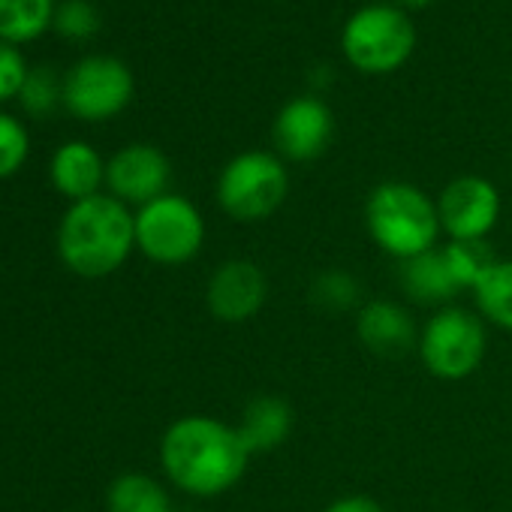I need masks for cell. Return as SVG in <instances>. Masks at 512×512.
<instances>
[{
	"label": "cell",
	"mask_w": 512,
	"mask_h": 512,
	"mask_svg": "<svg viewBox=\"0 0 512 512\" xmlns=\"http://www.w3.org/2000/svg\"><path fill=\"white\" fill-rule=\"evenodd\" d=\"M166 479L193 497H220L247 473L250 452L235 425L214 416H181L160 440Z\"/></svg>",
	"instance_id": "obj_1"
},
{
	"label": "cell",
	"mask_w": 512,
	"mask_h": 512,
	"mask_svg": "<svg viewBox=\"0 0 512 512\" xmlns=\"http://www.w3.org/2000/svg\"><path fill=\"white\" fill-rule=\"evenodd\" d=\"M136 247V214L112 193L73 202L58 226V253L79 278L115 275Z\"/></svg>",
	"instance_id": "obj_2"
},
{
	"label": "cell",
	"mask_w": 512,
	"mask_h": 512,
	"mask_svg": "<svg viewBox=\"0 0 512 512\" xmlns=\"http://www.w3.org/2000/svg\"><path fill=\"white\" fill-rule=\"evenodd\" d=\"M365 229L371 241L398 263L434 250L443 232L437 199L410 181H383L368 193Z\"/></svg>",
	"instance_id": "obj_3"
},
{
	"label": "cell",
	"mask_w": 512,
	"mask_h": 512,
	"mask_svg": "<svg viewBox=\"0 0 512 512\" xmlns=\"http://www.w3.org/2000/svg\"><path fill=\"white\" fill-rule=\"evenodd\" d=\"M217 205L235 223H263L290 196L287 163L272 151H241L217 175Z\"/></svg>",
	"instance_id": "obj_4"
},
{
	"label": "cell",
	"mask_w": 512,
	"mask_h": 512,
	"mask_svg": "<svg viewBox=\"0 0 512 512\" xmlns=\"http://www.w3.org/2000/svg\"><path fill=\"white\" fill-rule=\"evenodd\" d=\"M341 52L359 73H395L416 52V25L401 7L368 4L347 19L341 31Z\"/></svg>",
	"instance_id": "obj_5"
},
{
	"label": "cell",
	"mask_w": 512,
	"mask_h": 512,
	"mask_svg": "<svg viewBox=\"0 0 512 512\" xmlns=\"http://www.w3.org/2000/svg\"><path fill=\"white\" fill-rule=\"evenodd\" d=\"M419 359L437 380L455 383L479 371L488 353L485 320L467 308H437L419 332Z\"/></svg>",
	"instance_id": "obj_6"
},
{
	"label": "cell",
	"mask_w": 512,
	"mask_h": 512,
	"mask_svg": "<svg viewBox=\"0 0 512 512\" xmlns=\"http://www.w3.org/2000/svg\"><path fill=\"white\" fill-rule=\"evenodd\" d=\"M205 244L202 211L178 193H163L160 199L136 211V250L157 266H184Z\"/></svg>",
	"instance_id": "obj_7"
},
{
	"label": "cell",
	"mask_w": 512,
	"mask_h": 512,
	"mask_svg": "<svg viewBox=\"0 0 512 512\" xmlns=\"http://www.w3.org/2000/svg\"><path fill=\"white\" fill-rule=\"evenodd\" d=\"M133 91V70L115 55H85L64 76V106L79 121H109L121 115Z\"/></svg>",
	"instance_id": "obj_8"
},
{
	"label": "cell",
	"mask_w": 512,
	"mask_h": 512,
	"mask_svg": "<svg viewBox=\"0 0 512 512\" xmlns=\"http://www.w3.org/2000/svg\"><path fill=\"white\" fill-rule=\"evenodd\" d=\"M437 214L449 241L488 238L500 220V190L482 175H458L440 190Z\"/></svg>",
	"instance_id": "obj_9"
},
{
	"label": "cell",
	"mask_w": 512,
	"mask_h": 512,
	"mask_svg": "<svg viewBox=\"0 0 512 512\" xmlns=\"http://www.w3.org/2000/svg\"><path fill=\"white\" fill-rule=\"evenodd\" d=\"M266 302H269V278L260 263L244 260V256L220 263L205 287V305L211 317L229 326H241L253 320L266 308Z\"/></svg>",
	"instance_id": "obj_10"
},
{
	"label": "cell",
	"mask_w": 512,
	"mask_h": 512,
	"mask_svg": "<svg viewBox=\"0 0 512 512\" xmlns=\"http://www.w3.org/2000/svg\"><path fill=\"white\" fill-rule=\"evenodd\" d=\"M335 136V115L317 94L293 97L281 106L272 139L278 148V157L287 163H311L326 154Z\"/></svg>",
	"instance_id": "obj_11"
},
{
	"label": "cell",
	"mask_w": 512,
	"mask_h": 512,
	"mask_svg": "<svg viewBox=\"0 0 512 512\" xmlns=\"http://www.w3.org/2000/svg\"><path fill=\"white\" fill-rule=\"evenodd\" d=\"M169 178L172 166L166 154L145 142L124 145L121 151L112 154V160H106V187L124 205L142 208L160 199L163 193H169Z\"/></svg>",
	"instance_id": "obj_12"
},
{
	"label": "cell",
	"mask_w": 512,
	"mask_h": 512,
	"mask_svg": "<svg viewBox=\"0 0 512 512\" xmlns=\"http://www.w3.org/2000/svg\"><path fill=\"white\" fill-rule=\"evenodd\" d=\"M356 335L371 353L389 359H398L419 347L416 320L404 305L389 299H371L356 311Z\"/></svg>",
	"instance_id": "obj_13"
},
{
	"label": "cell",
	"mask_w": 512,
	"mask_h": 512,
	"mask_svg": "<svg viewBox=\"0 0 512 512\" xmlns=\"http://www.w3.org/2000/svg\"><path fill=\"white\" fill-rule=\"evenodd\" d=\"M238 434L250 455L256 452H275L284 446L296 428V410L281 395H256L244 404L238 419Z\"/></svg>",
	"instance_id": "obj_14"
},
{
	"label": "cell",
	"mask_w": 512,
	"mask_h": 512,
	"mask_svg": "<svg viewBox=\"0 0 512 512\" xmlns=\"http://www.w3.org/2000/svg\"><path fill=\"white\" fill-rule=\"evenodd\" d=\"M49 175L61 196H67L70 202H82L88 196H97L106 184V160L94 145L73 139L52 154Z\"/></svg>",
	"instance_id": "obj_15"
},
{
	"label": "cell",
	"mask_w": 512,
	"mask_h": 512,
	"mask_svg": "<svg viewBox=\"0 0 512 512\" xmlns=\"http://www.w3.org/2000/svg\"><path fill=\"white\" fill-rule=\"evenodd\" d=\"M398 281H401V290L419 305L446 308L461 293V287L455 284V278L449 272L443 247H434V250H425V253L413 256V260H404L401 272H398Z\"/></svg>",
	"instance_id": "obj_16"
},
{
	"label": "cell",
	"mask_w": 512,
	"mask_h": 512,
	"mask_svg": "<svg viewBox=\"0 0 512 512\" xmlns=\"http://www.w3.org/2000/svg\"><path fill=\"white\" fill-rule=\"evenodd\" d=\"M55 0H0V40L22 46L46 34L55 22Z\"/></svg>",
	"instance_id": "obj_17"
},
{
	"label": "cell",
	"mask_w": 512,
	"mask_h": 512,
	"mask_svg": "<svg viewBox=\"0 0 512 512\" xmlns=\"http://www.w3.org/2000/svg\"><path fill=\"white\" fill-rule=\"evenodd\" d=\"M109 512H172L169 491L148 473H124L106 491Z\"/></svg>",
	"instance_id": "obj_18"
},
{
	"label": "cell",
	"mask_w": 512,
	"mask_h": 512,
	"mask_svg": "<svg viewBox=\"0 0 512 512\" xmlns=\"http://www.w3.org/2000/svg\"><path fill=\"white\" fill-rule=\"evenodd\" d=\"M476 314L497 329L512 332V260H497L473 290Z\"/></svg>",
	"instance_id": "obj_19"
},
{
	"label": "cell",
	"mask_w": 512,
	"mask_h": 512,
	"mask_svg": "<svg viewBox=\"0 0 512 512\" xmlns=\"http://www.w3.org/2000/svg\"><path fill=\"white\" fill-rule=\"evenodd\" d=\"M443 256L449 263V272L455 278V284L461 290H476L479 281L494 269L497 253L491 250L488 238H476V241H449L443 244Z\"/></svg>",
	"instance_id": "obj_20"
},
{
	"label": "cell",
	"mask_w": 512,
	"mask_h": 512,
	"mask_svg": "<svg viewBox=\"0 0 512 512\" xmlns=\"http://www.w3.org/2000/svg\"><path fill=\"white\" fill-rule=\"evenodd\" d=\"M362 287L344 269H326L311 281V302L326 314H347L359 305Z\"/></svg>",
	"instance_id": "obj_21"
},
{
	"label": "cell",
	"mask_w": 512,
	"mask_h": 512,
	"mask_svg": "<svg viewBox=\"0 0 512 512\" xmlns=\"http://www.w3.org/2000/svg\"><path fill=\"white\" fill-rule=\"evenodd\" d=\"M19 100L31 115L46 118L64 103V79L52 67H34L22 85Z\"/></svg>",
	"instance_id": "obj_22"
},
{
	"label": "cell",
	"mask_w": 512,
	"mask_h": 512,
	"mask_svg": "<svg viewBox=\"0 0 512 512\" xmlns=\"http://www.w3.org/2000/svg\"><path fill=\"white\" fill-rule=\"evenodd\" d=\"M52 28L61 37L82 43L100 31V10L91 4V0H64V4H58V10H55Z\"/></svg>",
	"instance_id": "obj_23"
},
{
	"label": "cell",
	"mask_w": 512,
	"mask_h": 512,
	"mask_svg": "<svg viewBox=\"0 0 512 512\" xmlns=\"http://www.w3.org/2000/svg\"><path fill=\"white\" fill-rule=\"evenodd\" d=\"M31 151V136L16 115L0 112V181L16 175Z\"/></svg>",
	"instance_id": "obj_24"
},
{
	"label": "cell",
	"mask_w": 512,
	"mask_h": 512,
	"mask_svg": "<svg viewBox=\"0 0 512 512\" xmlns=\"http://www.w3.org/2000/svg\"><path fill=\"white\" fill-rule=\"evenodd\" d=\"M28 73H31V67H28L22 49L0 40V103H7L22 94Z\"/></svg>",
	"instance_id": "obj_25"
},
{
	"label": "cell",
	"mask_w": 512,
	"mask_h": 512,
	"mask_svg": "<svg viewBox=\"0 0 512 512\" xmlns=\"http://www.w3.org/2000/svg\"><path fill=\"white\" fill-rule=\"evenodd\" d=\"M323 512H386V506L368 494H347V497L332 500Z\"/></svg>",
	"instance_id": "obj_26"
},
{
	"label": "cell",
	"mask_w": 512,
	"mask_h": 512,
	"mask_svg": "<svg viewBox=\"0 0 512 512\" xmlns=\"http://www.w3.org/2000/svg\"><path fill=\"white\" fill-rule=\"evenodd\" d=\"M401 7H410V10H422V7H428L431 0H398Z\"/></svg>",
	"instance_id": "obj_27"
}]
</instances>
